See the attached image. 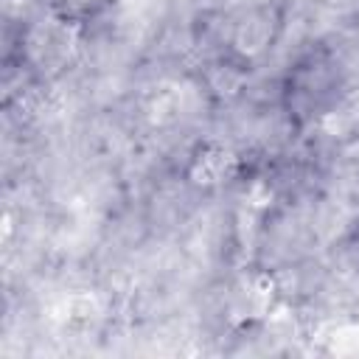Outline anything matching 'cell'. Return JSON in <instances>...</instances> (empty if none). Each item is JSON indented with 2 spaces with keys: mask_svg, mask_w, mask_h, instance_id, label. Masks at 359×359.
Returning a JSON list of instances; mask_svg holds the SVG:
<instances>
[{
  "mask_svg": "<svg viewBox=\"0 0 359 359\" xmlns=\"http://www.w3.org/2000/svg\"><path fill=\"white\" fill-rule=\"evenodd\" d=\"M233 163H236V160H233L230 151H224V149H210V151H205V154L196 160V165H194V182H205V185L219 182V180H224V177L230 174Z\"/></svg>",
  "mask_w": 359,
  "mask_h": 359,
  "instance_id": "obj_1",
  "label": "cell"
}]
</instances>
